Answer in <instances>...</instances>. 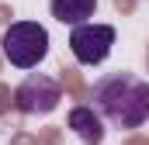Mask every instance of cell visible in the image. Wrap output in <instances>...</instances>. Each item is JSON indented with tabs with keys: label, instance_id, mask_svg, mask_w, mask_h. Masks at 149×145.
I'll use <instances>...</instances> for the list:
<instances>
[{
	"label": "cell",
	"instance_id": "277c9868",
	"mask_svg": "<svg viewBox=\"0 0 149 145\" xmlns=\"http://www.w3.org/2000/svg\"><path fill=\"white\" fill-rule=\"evenodd\" d=\"M63 100V90L52 76H42V72H31L17 90H14V107L21 114H49V110L59 107Z\"/></svg>",
	"mask_w": 149,
	"mask_h": 145
},
{
	"label": "cell",
	"instance_id": "5b68a950",
	"mask_svg": "<svg viewBox=\"0 0 149 145\" xmlns=\"http://www.w3.org/2000/svg\"><path fill=\"white\" fill-rule=\"evenodd\" d=\"M70 128L83 145H101L104 142V117L94 107H73L70 110Z\"/></svg>",
	"mask_w": 149,
	"mask_h": 145
},
{
	"label": "cell",
	"instance_id": "8992f818",
	"mask_svg": "<svg viewBox=\"0 0 149 145\" xmlns=\"http://www.w3.org/2000/svg\"><path fill=\"white\" fill-rule=\"evenodd\" d=\"M49 7H52V17L56 21L80 28V24H87V17H94L97 0H52Z\"/></svg>",
	"mask_w": 149,
	"mask_h": 145
},
{
	"label": "cell",
	"instance_id": "6da1fadb",
	"mask_svg": "<svg viewBox=\"0 0 149 145\" xmlns=\"http://www.w3.org/2000/svg\"><path fill=\"white\" fill-rule=\"evenodd\" d=\"M104 121L132 131L149 121V83L135 72H108L94 83V104Z\"/></svg>",
	"mask_w": 149,
	"mask_h": 145
},
{
	"label": "cell",
	"instance_id": "7a4b0ae2",
	"mask_svg": "<svg viewBox=\"0 0 149 145\" xmlns=\"http://www.w3.org/2000/svg\"><path fill=\"white\" fill-rule=\"evenodd\" d=\"M3 59L17 69H35L38 62L49 55V31L38 21H14L3 38H0Z\"/></svg>",
	"mask_w": 149,
	"mask_h": 145
},
{
	"label": "cell",
	"instance_id": "3957f363",
	"mask_svg": "<svg viewBox=\"0 0 149 145\" xmlns=\"http://www.w3.org/2000/svg\"><path fill=\"white\" fill-rule=\"evenodd\" d=\"M114 45V28L111 24H80L70 31V52L80 66H101L111 55Z\"/></svg>",
	"mask_w": 149,
	"mask_h": 145
}]
</instances>
